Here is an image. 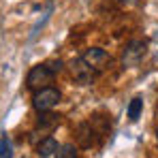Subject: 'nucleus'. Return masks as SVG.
Returning a JSON list of instances; mask_svg holds the SVG:
<instances>
[{"label": "nucleus", "mask_w": 158, "mask_h": 158, "mask_svg": "<svg viewBox=\"0 0 158 158\" xmlns=\"http://www.w3.org/2000/svg\"><path fill=\"white\" fill-rule=\"evenodd\" d=\"M60 124V115H56L52 111H43L41 115H39V124H36V128L30 132V141L32 143H39L41 139H45V137H49L52 131Z\"/></svg>", "instance_id": "4"}, {"label": "nucleus", "mask_w": 158, "mask_h": 158, "mask_svg": "<svg viewBox=\"0 0 158 158\" xmlns=\"http://www.w3.org/2000/svg\"><path fill=\"white\" fill-rule=\"evenodd\" d=\"M53 77H56V73L49 69V64H36V66H32L30 73H28L26 85H28V90L36 92V90H41V88H47L53 81Z\"/></svg>", "instance_id": "3"}, {"label": "nucleus", "mask_w": 158, "mask_h": 158, "mask_svg": "<svg viewBox=\"0 0 158 158\" xmlns=\"http://www.w3.org/2000/svg\"><path fill=\"white\" fill-rule=\"evenodd\" d=\"M75 137H77V143L79 148H92L94 143H96V131H94V126H92V122H81L77 126V132H75Z\"/></svg>", "instance_id": "7"}, {"label": "nucleus", "mask_w": 158, "mask_h": 158, "mask_svg": "<svg viewBox=\"0 0 158 158\" xmlns=\"http://www.w3.org/2000/svg\"><path fill=\"white\" fill-rule=\"evenodd\" d=\"M141 111H143V98L135 96L131 101V105H128V120H131V122H137L139 115H141Z\"/></svg>", "instance_id": "9"}, {"label": "nucleus", "mask_w": 158, "mask_h": 158, "mask_svg": "<svg viewBox=\"0 0 158 158\" xmlns=\"http://www.w3.org/2000/svg\"><path fill=\"white\" fill-rule=\"evenodd\" d=\"M0 158H11V145L6 139H0Z\"/></svg>", "instance_id": "11"}, {"label": "nucleus", "mask_w": 158, "mask_h": 158, "mask_svg": "<svg viewBox=\"0 0 158 158\" xmlns=\"http://www.w3.org/2000/svg\"><path fill=\"white\" fill-rule=\"evenodd\" d=\"M60 98H62L60 90H58V88H52V85H47V88H41V90H36V92L32 94V107H34L39 113H43V111H52L53 107L60 103Z\"/></svg>", "instance_id": "1"}, {"label": "nucleus", "mask_w": 158, "mask_h": 158, "mask_svg": "<svg viewBox=\"0 0 158 158\" xmlns=\"http://www.w3.org/2000/svg\"><path fill=\"white\" fill-rule=\"evenodd\" d=\"M58 141L53 139V137H45V139H41L39 143H36V154H39V158H49L52 154H56L58 152Z\"/></svg>", "instance_id": "8"}, {"label": "nucleus", "mask_w": 158, "mask_h": 158, "mask_svg": "<svg viewBox=\"0 0 158 158\" xmlns=\"http://www.w3.org/2000/svg\"><path fill=\"white\" fill-rule=\"evenodd\" d=\"M137 2H139V0H122L124 6H132V4H137Z\"/></svg>", "instance_id": "13"}, {"label": "nucleus", "mask_w": 158, "mask_h": 158, "mask_svg": "<svg viewBox=\"0 0 158 158\" xmlns=\"http://www.w3.org/2000/svg\"><path fill=\"white\" fill-rule=\"evenodd\" d=\"M56 158H77V148L73 143H64V145L58 148Z\"/></svg>", "instance_id": "10"}, {"label": "nucleus", "mask_w": 158, "mask_h": 158, "mask_svg": "<svg viewBox=\"0 0 158 158\" xmlns=\"http://www.w3.org/2000/svg\"><path fill=\"white\" fill-rule=\"evenodd\" d=\"M156 141H158V131H156Z\"/></svg>", "instance_id": "14"}, {"label": "nucleus", "mask_w": 158, "mask_h": 158, "mask_svg": "<svg viewBox=\"0 0 158 158\" xmlns=\"http://www.w3.org/2000/svg\"><path fill=\"white\" fill-rule=\"evenodd\" d=\"M148 53V43L141 39H132L131 43H126L124 52H122V66L124 69H135L141 64V60Z\"/></svg>", "instance_id": "2"}, {"label": "nucleus", "mask_w": 158, "mask_h": 158, "mask_svg": "<svg viewBox=\"0 0 158 158\" xmlns=\"http://www.w3.org/2000/svg\"><path fill=\"white\" fill-rule=\"evenodd\" d=\"M69 73L75 79V83H79V85H90L96 79V73L88 66V62L83 58H75V60L69 62Z\"/></svg>", "instance_id": "6"}, {"label": "nucleus", "mask_w": 158, "mask_h": 158, "mask_svg": "<svg viewBox=\"0 0 158 158\" xmlns=\"http://www.w3.org/2000/svg\"><path fill=\"white\" fill-rule=\"evenodd\" d=\"M81 58L88 62V66H90L96 75H98V73H105L107 69H111V64H113V58H111L105 49H101V47H90Z\"/></svg>", "instance_id": "5"}, {"label": "nucleus", "mask_w": 158, "mask_h": 158, "mask_svg": "<svg viewBox=\"0 0 158 158\" xmlns=\"http://www.w3.org/2000/svg\"><path fill=\"white\" fill-rule=\"evenodd\" d=\"M47 64H49V69H52L53 73H60V71H62V62H60V60H58V62H47Z\"/></svg>", "instance_id": "12"}]
</instances>
